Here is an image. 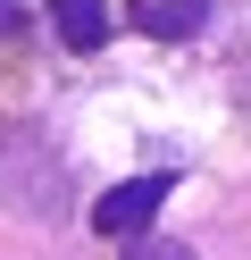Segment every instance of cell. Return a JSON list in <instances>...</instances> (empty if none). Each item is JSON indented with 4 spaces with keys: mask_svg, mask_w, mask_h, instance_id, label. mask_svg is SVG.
I'll return each instance as SVG.
<instances>
[{
    "mask_svg": "<svg viewBox=\"0 0 251 260\" xmlns=\"http://www.w3.org/2000/svg\"><path fill=\"white\" fill-rule=\"evenodd\" d=\"M176 193V176L167 168H151V176H126V185H109L92 202V235H142L151 218H159V202Z\"/></svg>",
    "mask_w": 251,
    "mask_h": 260,
    "instance_id": "1",
    "label": "cell"
},
{
    "mask_svg": "<svg viewBox=\"0 0 251 260\" xmlns=\"http://www.w3.org/2000/svg\"><path fill=\"white\" fill-rule=\"evenodd\" d=\"M50 25H59L67 51H100L109 42V0H50Z\"/></svg>",
    "mask_w": 251,
    "mask_h": 260,
    "instance_id": "2",
    "label": "cell"
},
{
    "mask_svg": "<svg viewBox=\"0 0 251 260\" xmlns=\"http://www.w3.org/2000/svg\"><path fill=\"white\" fill-rule=\"evenodd\" d=\"M151 34H193V25H201V0H167V9H151Z\"/></svg>",
    "mask_w": 251,
    "mask_h": 260,
    "instance_id": "3",
    "label": "cell"
},
{
    "mask_svg": "<svg viewBox=\"0 0 251 260\" xmlns=\"http://www.w3.org/2000/svg\"><path fill=\"white\" fill-rule=\"evenodd\" d=\"M134 260H193L184 243H151V252H134Z\"/></svg>",
    "mask_w": 251,
    "mask_h": 260,
    "instance_id": "4",
    "label": "cell"
},
{
    "mask_svg": "<svg viewBox=\"0 0 251 260\" xmlns=\"http://www.w3.org/2000/svg\"><path fill=\"white\" fill-rule=\"evenodd\" d=\"M9 25H17V0H0V34H9Z\"/></svg>",
    "mask_w": 251,
    "mask_h": 260,
    "instance_id": "5",
    "label": "cell"
}]
</instances>
